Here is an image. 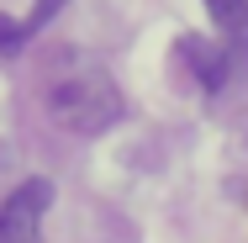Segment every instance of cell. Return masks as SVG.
I'll return each mask as SVG.
<instances>
[{"label": "cell", "mask_w": 248, "mask_h": 243, "mask_svg": "<svg viewBox=\"0 0 248 243\" xmlns=\"http://www.w3.org/2000/svg\"><path fill=\"white\" fill-rule=\"evenodd\" d=\"M43 106H48L53 122H58L63 132H74V138L111 132V127L122 122V111H127L116 80H111L100 64H63V69H53L48 85H43Z\"/></svg>", "instance_id": "obj_1"}, {"label": "cell", "mask_w": 248, "mask_h": 243, "mask_svg": "<svg viewBox=\"0 0 248 243\" xmlns=\"http://www.w3.org/2000/svg\"><path fill=\"white\" fill-rule=\"evenodd\" d=\"M53 206V185L43 175L21 180L0 201V243H43V217Z\"/></svg>", "instance_id": "obj_2"}, {"label": "cell", "mask_w": 248, "mask_h": 243, "mask_svg": "<svg viewBox=\"0 0 248 243\" xmlns=\"http://www.w3.org/2000/svg\"><path fill=\"white\" fill-rule=\"evenodd\" d=\"M180 58L190 64V74H196L201 90H222L227 85V69H232V53L222 48V43H206V37H180Z\"/></svg>", "instance_id": "obj_3"}, {"label": "cell", "mask_w": 248, "mask_h": 243, "mask_svg": "<svg viewBox=\"0 0 248 243\" xmlns=\"http://www.w3.org/2000/svg\"><path fill=\"white\" fill-rule=\"evenodd\" d=\"M58 5H63V0H37L21 21H16V16H0V53H16L32 32H37V27H48L53 16H58Z\"/></svg>", "instance_id": "obj_4"}, {"label": "cell", "mask_w": 248, "mask_h": 243, "mask_svg": "<svg viewBox=\"0 0 248 243\" xmlns=\"http://www.w3.org/2000/svg\"><path fill=\"white\" fill-rule=\"evenodd\" d=\"M227 37H248V0H201Z\"/></svg>", "instance_id": "obj_5"}]
</instances>
